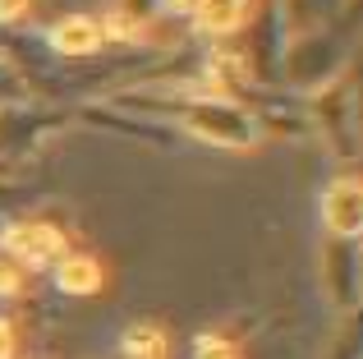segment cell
<instances>
[{
	"mask_svg": "<svg viewBox=\"0 0 363 359\" xmlns=\"http://www.w3.org/2000/svg\"><path fill=\"white\" fill-rule=\"evenodd\" d=\"M0 253L14 267H46V263L65 258V235L46 221H14L0 235Z\"/></svg>",
	"mask_w": 363,
	"mask_h": 359,
	"instance_id": "1",
	"label": "cell"
},
{
	"mask_svg": "<svg viewBox=\"0 0 363 359\" xmlns=\"http://www.w3.org/2000/svg\"><path fill=\"white\" fill-rule=\"evenodd\" d=\"M322 221H327L331 235H345V240L363 235V184L359 180H336L322 194Z\"/></svg>",
	"mask_w": 363,
	"mask_h": 359,
	"instance_id": "2",
	"label": "cell"
},
{
	"mask_svg": "<svg viewBox=\"0 0 363 359\" xmlns=\"http://www.w3.org/2000/svg\"><path fill=\"white\" fill-rule=\"evenodd\" d=\"M51 46L65 51V55H88V51L101 46V23L88 18V14H69V18H60V23L51 28Z\"/></svg>",
	"mask_w": 363,
	"mask_h": 359,
	"instance_id": "3",
	"label": "cell"
},
{
	"mask_svg": "<svg viewBox=\"0 0 363 359\" xmlns=\"http://www.w3.org/2000/svg\"><path fill=\"white\" fill-rule=\"evenodd\" d=\"M55 286H60L65 295H92V290L101 286V263L88 258V253H65V258L55 263Z\"/></svg>",
	"mask_w": 363,
	"mask_h": 359,
	"instance_id": "4",
	"label": "cell"
},
{
	"mask_svg": "<svg viewBox=\"0 0 363 359\" xmlns=\"http://www.w3.org/2000/svg\"><path fill=\"white\" fill-rule=\"evenodd\" d=\"M120 350H124V359H170V336L157 323H133L120 336Z\"/></svg>",
	"mask_w": 363,
	"mask_h": 359,
	"instance_id": "5",
	"label": "cell"
},
{
	"mask_svg": "<svg viewBox=\"0 0 363 359\" xmlns=\"http://www.w3.org/2000/svg\"><path fill=\"white\" fill-rule=\"evenodd\" d=\"M248 5H253V0H198L194 14H198V23H203L207 33H230V28L244 23Z\"/></svg>",
	"mask_w": 363,
	"mask_h": 359,
	"instance_id": "6",
	"label": "cell"
},
{
	"mask_svg": "<svg viewBox=\"0 0 363 359\" xmlns=\"http://www.w3.org/2000/svg\"><path fill=\"white\" fill-rule=\"evenodd\" d=\"M194 359H240V346L225 341V336H216V332H203L194 341Z\"/></svg>",
	"mask_w": 363,
	"mask_h": 359,
	"instance_id": "7",
	"label": "cell"
},
{
	"mask_svg": "<svg viewBox=\"0 0 363 359\" xmlns=\"http://www.w3.org/2000/svg\"><path fill=\"white\" fill-rule=\"evenodd\" d=\"M18 286H23V281H18V267L0 253V295H18Z\"/></svg>",
	"mask_w": 363,
	"mask_h": 359,
	"instance_id": "8",
	"label": "cell"
},
{
	"mask_svg": "<svg viewBox=\"0 0 363 359\" xmlns=\"http://www.w3.org/2000/svg\"><path fill=\"white\" fill-rule=\"evenodd\" d=\"M0 359H14V327L0 318Z\"/></svg>",
	"mask_w": 363,
	"mask_h": 359,
	"instance_id": "9",
	"label": "cell"
},
{
	"mask_svg": "<svg viewBox=\"0 0 363 359\" xmlns=\"http://www.w3.org/2000/svg\"><path fill=\"white\" fill-rule=\"evenodd\" d=\"M23 9H28V0H0V18H5V23H14Z\"/></svg>",
	"mask_w": 363,
	"mask_h": 359,
	"instance_id": "10",
	"label": "cell"
},
{
	"mask_svg": "<svg viewBox=\"0 0 363 359\" xmlns=\"http://www.w3.org/2000/svg\"><path fill=\"white\" fill-rule=\"evenodd\" d=\"M161 5H166V9H194L198 0H161Z\"/></svg>",
	"mask_w": 363,
	"mask_h": 359,
	"instance_id": "11",
	"label": "cell"
}]
</instances>
